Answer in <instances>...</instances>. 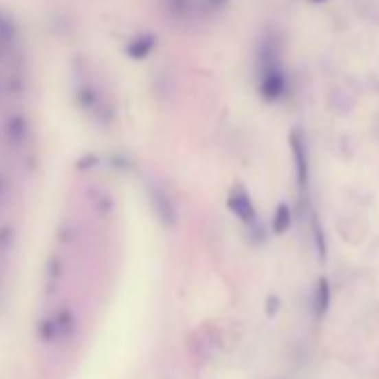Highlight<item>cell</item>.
<instances>
[{"mask_svg": "<svg viewBox=\"0 0 379 379\" xmlns=\"http://www.w3.org/2000/svg\"><path fill=\"white\" fill-rule=\"evenodd\" d=\"M328 301H330V290H328V282L326 279H319L317 290H314V317L321 319L328 310Z\"/></svg>", "mask_w": 379, "mask_h": 379, "instance_id": "cell-2", "label": "cell"}, {"mask_svg": "<svg viewBox=\"0 0 379 379\" xmlns=\"http://www.w3.org/2000/svg\"><path fill=\"white\" fill-rule=\"evenodd\" d=\"M228 207L230 212H234L239 221L243 223H255L257 221V212H255V205H252L250 196L246 194L243 187H234L230 196H228Z\"/></svg>", "mask_w": 379, "mask_h": 379, "instance_id": "cell-1", "label": "cell"}, {"mask_svg": "<svg viewBox=\"0 0 379 379\" xmlns=\"http://www.w3.org/2000/svg\"><path fill=\"white\" fill-rule=\"evenodd\" d=\"M295 159H297V179H299V187H303L306 183H308V163H306V154H303V148L301 143L297 141L295 137Z\"/></svg>", "mask_w": 379, "mask_h": 379, "instance_id": "cell-3", "label": "cell"}, {"mask_svg": "<svg viewBox=\"0 0 379 379\" xmlns=\"http://www.w3.org/2000/svg\"><path fill=\"white\" fill-rule=\"evenodd\" d=\"M288 228H290V207H288V205H279L277 212H275V219H273V230L277 234H282Z\"/></svg>", "mask_w": 379, "mask_h": 379, "instance_id": "cell-4", "label": "cell"}]
</instances>
